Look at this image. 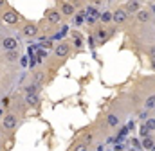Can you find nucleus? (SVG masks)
<instances>
[{"label": "nucleus", "instance_id": "obj_1", "mask_svg": "<svg viewBox=\"0 0 155 151\" xmlns=\"http://www.w3.org/2000/svg\"><path fill=\"white\" fill-rule=\"evenodd\" d=\"M2 47H4L7 52L16 50V49H18V40H16V38H4V40H2Z\"/></svg>", "mask_w": 155, "mask_h": 151}, {"label": "nucleus", "instance_id": "obj_2", "mask_svg": "<svg viewBox=\"0 0 155 151\" xmlns=\"http://www.w3.org/2000/svg\"><path fill=\"white\" fill-rule=\"evenodd\" d=\"M112 18H114L116 24H123V22L128 18V13H126V9H116V11L112 13Z\"/></svg>", "mask_w": 155, "mask_h": 151}, {"label": "nucleus", "instance_id": "obj_3", "mask_svg": "<svg viewBox=\"0 0 155 151\" xmlns=\"http://www.w3.org/2000/svg\"><path fill=\"white\" fill-rule=\"evenodd\" d=\"M2 18H4V22H5V24H11V25H13V24H16V22L20 20L18 13H15V11H7V13H4V16H2Z\"/></svg>", "mask_w": 155, "mask_h": 151}, {"label": "nucleus", "instance_id": "obj_4", "mask_svg": "<svg viewBox=\"0 0 155 151\" xmlns=\"http://www.w3.org/2000/svg\"><path fill=\"white\" fill-rule=\"evenodd\" d=\"M16 117L13 115V113H9V115H5L4 117V128L5 130H13V128H16Z\"/></svg>", "mask_w": 155, "mask_h": 151}, {"label": "nucleus", "instance_id": "obj_5", "mask_svg": "<svg viewBox=\"0 0 155 151\" xmlns=\"http://www.w3.org/2000/svg\"><path fill=\"white\" fill-rule=\"evenodd\" d=\"M54 54H56L58 58L67 56V54H69V45H67V43H60V45H56V47H54Z\"/></svg>", "mask_w": 155, "mask_h": 151}, {"label": "nucleus", "instance_id": "obj_6", "mask_svg": "<svg viewBox=\"0 0 155 151\" xmlns=\"http://www.w3.org/2000/svg\"><path fill=\"white\" fill-rule=\"evenodd\" d=\"M47 18H49L51 24H60V22H61V14H60L56 9H51V11L47 13Z\"/></svg>", "mask_w": 155, "mask_h": 151}, {"label": "nucleus", "instance_id": "obj_7", "mask_svg": "<svg viewBox=\"0 0 155 151\" xmlns=\"http://www.w3.org/2000/svg\"><path fill=\"white\" fill-rule=\"evenodd\" d=\"M150 11L148 9H141L139 13H137V20L141 22V24H146V22H150Z\"/></svg>", "mask_w": 155, "mask_h": 151}, {"label": "nucleus", "instance_id": "obj_8", "mask_svg": "<svg viewBox=\"0 0 155 151\" xmlns=\"http://www.w3.org/2000/svg\"><path fill=\"white\" fill-rule=\"evenodd\" d=\"M74 11H76V7H74V4H69V2H65V4L61 5V13H63V14H67V16H71V14H74Z\"/></svg>", "mask_w": 155, "mask_h": 151}, {"label": "nucleus", "instance_id": "obj_9", "mask_svg": "<svg viewBox=\"0 0 155 151\" xmlns=\"http://www.w3.org/2000/svg\"><path fill=\"white\" fill-rule=\"evenodd\" d=\"M36 33H38V31H36V25H35V24H27V25L24 27V34H25V36H36Z\"/></svg>", "mask_w": 155, "mask_h": 151}, {"label": "nucleus", "instance_id": "obj_10", "mask_svg": "<svg viewBox=\"0 0 155 151\" xmlns=\"http://www.w3.org/2000/svg\"><path fill=\"white\" fill-rule=\"evenodd\" d=\"M139 11H141L139 2H128L126 4V13H139Z\"/></svg>", "mask_w": 155, "mask_h": 151}, {"label": "nucleus", "instance_id": "obj_11", "mask_svg": "<svg viewBox=\"0 0 155 151\" xmlns=\"http://www.w3.org/2000/svg\"><path fill=\"white\" fill-rule=\"evenodd\" d=\"M107 122H108V126L116 128L117 124H119V117H117V115H114V113H110V115L107 117Z\"/></svg>", "mask_w": 155, "mask_h": 151}, {"label": "nucleus", "instance_id": "obj_12", "mask_svg": "<svg viewBox=\"0 0 155 151\" xmlns=\"http://www.w3.org/2000/svg\"><path fill=\"white\" fill-rule=\"evenodd\" d=\"M99 20H101L103 24H107V22H114V18H112V13H110V11H105V13H101Z\"/></svg>", "mask_w": 155, "mask_h": 151}, {"label": "nucleus", "instance_id": "obj_13", "mask_svg": "<svg viewBox=\"0 0 155 151\" xmlns=\"http://www.w3.org/2000/svg\"><path fill=\"white\" fill-rule=\"evenodd\" d=\"M25 101H27V104H31V106H36V104H38V97H36L35 94H27V95H25Z\"/></svg>", "mask_w": 155, "mask_h": 151}, {"label": "nucleus", "instance_id": "obj_14", "mask_svg": "<svg viewBox=\"0 0 155 151\" xmlns=\"http://www.w3.org/2000/svg\"><path fill=\"white\" fill-rule=\"evenodd\" d=\"M153 108H155V95H152V97L146 99V103H144V110L148 112V110H153Z\"/></svg>", "mask_w": 155, "mask_h": 151}, {"label": "nucleus", "instance_id": "obj_15", "mask_svg": "<svg viewBox=\"0 0 155 151\" xmlns=\"http://www.w3.org/2000/svg\"><path fill=\"white\" fill-rule=\"evenodd\" d=\"M153 140H152V137H148V139H143V146L141 148H144V149H150L152 151V148H153Z\"/></svg>", "mask_w": 155, "mask_h": 151}, {"label": "nucleus", "instance_id": "obj_16", "mask_svg": "<svg viewBox=\"0 0 155 151\" xmlns=\"http://www.w3.org/2000/svg\"><path fill=\"white\" fill-rule=\"evenodd\" d=\"M5 59H7V61H16V59H20V56H18L16 50H11V52L5 54Z\"/></svg>", "mask_w": 155, "mask_h": 151}, {"label": "nucleus", "instance_id": "obj_17", "mask_svg": "<svg viewBox=\"0 0 155 151\" xmlns=\"http://www.w3.org/2000/svg\"><path fill=\"white\" fill-rule=\"evenodd\" d=\"M45 58H47V52H45V50H41V49H40V45H38V50H36V59H38V61H43Z\"/></svg>", "mask_w": 155, "mask_h": 151}, {"label": "nucleus", "instance_id": "obj_18", "mask_svg": "<svg viewBox=\"0 0 155 151\" xmlns=\"http://www.w3.org/2000/svg\"><path fill=\"white\" fill-rule=\"evenodd\" d=\"M139 133H141V137H143V139H148V137H150V130H148L144 124L141 126V131H139Z\"/></svg>", "mask_w": 155, "mask_h": 151}, {"label": "nucleus", "instance_id": "obj_19", "mask_svg": "<svg viewBox=\"0 0 155 151\" xmlns=\"http://www.w3.org/2000/svg\"><path fill=\"white\" fill-rule=\"evenodd\" d=\"M107 36H108V33H107L105 29H99V31H97V40L105 41V40H107Z\"/></svg>", "mask_w": 155, "mask_h": 151}, {"label": "nucleus", "instance_id": "obj_20", "mask_svg": "<svg viewBox=\"0 0 155 151\" xmlns=\"http://www.w3.org/2000/svg\"><path fill=\"white\" fill-rule=\"evenodd\" d=\"M150 131H153L155 130V119H146V124H144Z\"/></svg>", "mask_w": 155, "mask_h": 151}, {"label": "nucleus", "instance_id": "obj_21", "mask_svg": "<svg viewBox=\"0 0 155 151\" xmlns=\"http://www.w3.org/2000/svg\"><path fill=\"white\" fill-rule=\"evenodd\" d=\"M74 151H88V148L85 144H78V146H74Z\"/></svg>", "mask_w": 155, "mask_h": 151}, {"label": "nucleus", "instance_id": "obj_22", "mask_svg": "<svg viewBox=\"0 0 155 151\" xmlns=\"http://www.w3.org/2000/svg\"><path fill=\"white\" fill-rule=\"evenodd\" d=\"M85 22V14H78L76 16V25H81Z\"/></svg>", "mask_w": 155, "mask_h": 151}, {"label": "nucleus", "instance_id": "obj_23", "mask_svg": "<svg viewBox=\"0 0 155 151\" xmlns=\"http://www.w3.org/2000/svg\"><path fill=\"white\" fill-rule=\"evenodd\" d=\"M27 59H29V58H20V65H22V67H27V65H29Z\"/></svg>", "mask_w": 155, "mask_h": 151}, {"label": "nucleus", "instance_id": "obj_24", "mask_svg": "<svg viewBox=\"0 0 155 151\" xmlns=\"http://www.w3.org/2000/svg\"><path fill=\"white\" fill-rule=\"evenodd\" d=\"M150 56H152V59H155V45L150 47Z\"/></svg>", "mask_w": 155, "mask_h": 151}, {"label": "nucleus", "instance_id": "obj_25", "mask_svg": "<svg viewBox=\"0 0 155 151\" xmlns=\"http://www.w3.org/2000/svg\"><path fill=\"white\" fill-rule=\"evenodd\" d=\"M139 117H141V119H146V117H148V112H143Z\"/></svg>", "mask_w": 155, "mask_h": 151}, {"label": "nucleus", "instance_id": "obj_26", "mask_svg": "<svg viewBox=\"0 0 155 151\" xmlns=\"http://www.w3.org/2000/svg\"><path fill=\"white\" fill-rule=\"evenodd\" d=\"M105 149V148H103V144H99V146H97V151H103Z\"/></svg>", "mask_w": 155, "mask_h": 151}, {"label": "nucleus", "instance_id": "obj_27", "mask_svg": "<svg viewBox=\"0 0 155 151\" xmlns=\"http://www.w3.org/2000/svg\"><path fill=\"white\" fill-rule=\"evenodd\" d=\"M150 9H152V11H153V13H155V2H153V4H152V5H150Z\"/></svg>", "mask_w": 155, "mask_h": 151}, {"label": "nucleus", "instance_id": "obj_28", "mask_svg": "<svg viewBox=\"0 0 155 151\" xmlns=\"http://www.w3.org/2000/svg\"><path fill=\"white\" fill-rule=\"evenodd\" d=\"M4 4H5V2H4V0H0V7H4Z\"/></svg>", "mask_w": 155, "mask_h": 151}, {"label": "nucleus", "instance_id": "obj_29", "mask_svg": "<svg viewBox=\"0 0 155 151\" xmlns=\"http://www.w3.org/2000/svg\"><path fill=\"white\" fill-rule=\"evenodd\" d=\"M152 61H153V69H155V59H152Z\"/></svg>", "mask_w": 155, "mask_h": 151}, {"label": "nucleus", "instance_id": "obj_30", "mask_svg": "<svg viewBox=\"0 0 155 151\" xmlns=\"http://www.w3.org/2000/svg\"><path fill=\"white\" fill-rule=\"evenodd\" d=\"M152 151H155V146H153V148H152Z\"/></svg>", "mask_w": 155, "mask_h": 151}, {"label": "nucleus", "instance_id": "obj_31", "mask_svg": "<svg viewBox=\"0 0 155 151\" xmlns=\"http://www.w3.org/2000/svg\"><path fill=\"white\" fill-rule=\"evenodd\" d=\"M0 117H2V112H0Z\"/></svg>", "mask_w": 155, "mask_h": 151}, {"label": "nucleus", "instance_id": "obj_32", "mask_svg": "<svg viewBox=\"0 0 155 151\" xmlns=\"http://www.w3.org/2000/svg\"><path fill=\"white\" fill-rule=\"evenodd\" d=\"M153 112H155V108H153Z\"/></svg>", "mask_w": 155, "mask_h": 151}]
</instances>
